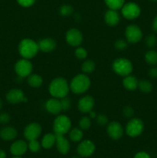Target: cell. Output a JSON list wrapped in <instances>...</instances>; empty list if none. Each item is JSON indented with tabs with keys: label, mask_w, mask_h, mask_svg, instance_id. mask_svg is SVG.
<instances>
[{
	"label": "cell",
	"mask_w": 157,
	"mask_h": 158,
	"mask_svg": "<svg viewBox=\"0 0 157 158\" xmlns=\"http://www.w3.org/2000/svg\"><path fill=\"white\" fill-rule=\"evenodd\" d=\"M60 102H61L62 110V111H68L71 107V100L68 97H65L63 98L60 99Z\"/></svg>",
	"instance_id": "cell-37"
},
{
	"label": "cell",
	"mask_w": 157,
	"mask_h": 158,
	"mask_svg": "<svg viewBox=\"0 0 157 158\" xmlns=\"http://www.w3.org/2000/svg\"><path fill=\"white\" fill-rule=\"evenodd\" d=\"M18 4L21 6L22 7L24 8H29L33 6L35 3V0H16Z\"/></svg>",
	"instance_id": "cell-39"
},
{
	"label": "cell",
	"mask_w": 157,
	"mask_h": 158,
	"mask_svg": "<svg viewBox=\"0 0 157 158\" xmlns=\"http://www.w3.org/2000/svg\"><path fill=\"white\" fill-rule=\"evenodd\" d=\"M72 128V121L70 118L65 114H58L53 121L52 129L56 135H65Z\"/></svg>",
	"instance_id": "cell-5"
},
{
	"label": "cell",
	"mask_w": 157,
	"mask_h": 158,
	"mask_svg": "<svg viewBox=\"0 0 157 158\" xmlns=\"http://www.w3.org/2000/svg\"><path fill=\"white\" fill-rule=\"evenodd\" d=\"M91 80L88 75L79 73L75 75L69 83L70 90L75 94H83L89 89Z\"/></svg>",
	"instance_id": "cell-3"
},
{
	"label": "cell",
	"mask_w": 157,
	"mask_h": 158,
	"mask_svg": "<svg viewBox=\"0 0 157 158\" xmlns=\"http://www.w3.org/2000/svg\"><path fill=\"white\" fill-rule=\"evenodd\" d=\"M75 56L78 60H86V57L88 56L87 50H86L85 48L82 47V46H78L76 47V49H75Z\"/></svg>",
	"instance_id": "cell-33"
},
{
	"label": "cell",
	"mask_w": 157,
	"mask_h": 158,
	"mask_svg": "<svg viewBox=\"0 0 157 158\" xmlns=\"http://www.w3.org/2000/svg\"><path fill=\"white\" fill-rule=\"evenodd\" d=\"M55 140H56V135L54 133L46 134L42 139V148L46 150L51 149L55 144Z\"/></svg>",
	"instance_id": "cell-23"
},
{
	"label": "cell",
	"mask_w": 157,
	"mask_h": 158,
	"mask_svg": "<svg viewBox=\"0 0 157 158\" xmlns=\"http://www.w3.org/2000/svg\"><path fill=\"white\" fill-rule=\"evenodd\" d=\"M18 51L22 58L31 60L37 55L39 49L37 42L32 39L26 38L20 41L18 46Z\"/></svg>",
	"instance_id": "cell-2"
},
{
	"label": "cell",
	"mask_w": 157,
	"mask_h": 158,
	"mask_svg": "<svg viewBox=\"0 0 157 158\" xmlns=\"http://www.w3.org/2000/svg\"><path fill=\"white\" fill-rule=\"evenodd\" d=\"M14 69H15V73L20 78H27L31 73H32L33 66L30 60L22 58L15 63Z\"/></svg>",
	"instance_id": "cell-7"
},
{
	"label": "cell",
	"mask_w": 157,
	"mask_h": 158,
	"mask_svg": "<svg viewBox=\"0 0 157 158\" xmlns=\"http://www.w3.org/2000/svg\"><path fill=\"white\" fill-rule=\"evenodd\" d=\"M42 128L41 125L36 122H32V123H29L25 127L23 134H24L25 138L28 141H29L32 140H38V138L42 134Z\"/></svg>",
	"instance_id": "cell-12"
},
{
	"label": "cell",
	"mask_w": 157,
	"mask_h": 158,
	"mask_svg": "<svg viewBox=\"0 0 157 158\" xmlns=\"http://www.w3.org/2000/svg\"><path fill=\"white\" fill-rule=\"evenodd\" d=\"M105 23L109 26H115L119 23L120 15L117 10L108 9L104 15Z\"/></svg>",
	"instance_id": "cell-20"
},
{
	"label": "cell",
	"mask_w": 157,
	"mask_h": 158,
	"mask_svg": "<svg viewBox=\"0 0 157 158\" xmlns=\"http://www.w3.org/2000/svg\"><path fill=\"white\" fill-rule=\"evenodd\" d=\"M92 119L90 118L88 116H84V117H82L79 120L78 122V126H79L80 129H82L83 131H87L90 128L91 125H92V121H91Z\"/></svg>",
	"instance_id": "cell-30"
},
{
	"label": "cell",
	"mask_w": 157,
	"mask_h": 158,
	"mask_svg": "<svg viewBox=\"0 0 157 158\" xmlns=\"http://www.w3.org/2000/svg\"><path fill=\"white\" fill-rule=\"evenodd\" d=\"M144 131V123L139 118H131L126 123L125 132L129 137H137L141 135Z\"/></svg>",
	"instance_id": "cell-6"
},
{
	"label": "cell",
	"mask_w": 157,
	"mask_h": 158,
	"mask_svg": "<svg viewBox=\"0 0 157 158\" xmlns=\"http://www.w3.org/2000/svg\"><path fill=\"white\" fill-rule=\"evenodd\" d=\"M151 1H152V2H157V0H151Z\"/></svg>",
	"instance_id": "cell-49"
},
{
	"label": "cell",
	"mask_w": 157,
	"mask_h": 158,
	"mask_svg": "<svg viewBox=\"0 0 157 158\" xmlns=\"http://www.w3.org/2000/svg\"><path fill=\"white\" fill-rule=\"evenodd\" d=\"M123 114L126 118H132L134 115V110L132 106H126L123 108Z\"/></svg>",
	"instance_id": "cell-38"
},
{
	"label": "cell",
	"mask_w": 157,
	"mask_h": 158,
	"mask_svg": "<svg viewBox=\"0 0 157 158\" xmlns=\"http://www.w3.org/2000/svg\"><path fill=\"white\" fill-rule=\"evenodd\" d=\"M41 143L38 140H29L28 143V149L32 153H38L41 150Z\"/></svg>",
	"instance_id": "cell-32"
},
{
	"label": "cell",
	"mask_w": 157,
	"mask_h": 158,
	"mask_svg": "<svg viewBox=\"0 0 157 158\" xmlns=\"http://www.w3.org/2000/svg\"><path fill=\"white\" fill-rule=\"evenodd\" d=\"M28 85L32 88H39L43 83V78L37 73H31L26 79Z\"/></svg>",
	"instance_id": "cell-24"
},
{
	"label": "cell",
	"mask_w": 157,
	"mask_h": 158,
	"mask_svg": "<svg viewBox=\"0 0 157 158\" xmlns=\"http://www.w3.org/2000/svg\"><path fill=\"white\" fill-rule=\"evenodd\" d=\"M133 158H151L149 154L148 153L145 152V151H139V152L136 153L134 156Z\"/></svg>",
	"instance_id": "cell-42"
},
{
	"label": "cell",
	"mask_w": 157,
	"mask_h": 158,
	"mask_svg": "<svg viewBox=\"0 0 157 158\" xmlns=\"http://www.w3.org/2000/svg\"><path fill=\"white\" fill-rule=\"evenodd\" d=\"M58 12H59V14L62 16L67 17L72 14V12H73V8H72V6H70L69 4H64L60 6Z\"/></svg>",
	"instance_id": "cell-31"
},
{
	"label": "cell",
	"mask_w": 157,
	"mask_h": 158,
	"mask_svg": "<svg viewBox=\"0 0 157 158\" xmlns=\"http://www.w3.org/2000/svg\"><path fill=\"white\" fill-rule=\"evenodd\" d=\"M145 43L149 48H153L157 44V37L155 34H149L145 39Z\"/></svg>",
	"instance_id": "cell-34"
},
{
	"label": "cell",
	"mask_w": 157,
	"mask_h": 158,
	"mask_svg": "<svg viewBox=\"0 0 157 158\" xmlns=\"http://www.w3.org/2000/svg\"><path fill=\"white\" fill-rule=\"evenodd\" d=\"M95 120H96V123L99 125H100V126H106V125H107L109 123L108 117L106 114H97L96 117H95Z\"/></svg>",
	"instance_id": "cell-36"
},
{
	"label": "cell",
	"mask_w": 157,
	"mask_h": 158,
	"mask_svg": "<svg viewBox=\"0 0 157 158\" xmlns=\"http://www.w3.org/2000/svg\"><path fill=\"white\" fill-rule=\"evenodd\" d=\"M69 137L71 141L75 143L80 142L83 138V131L79 127L71 128L69 131Z\"/></svg>",
	"instance_id": "cell-25"
},
{
	"label": "cell",
	"mask_w": 157,
	"mask_h": 158,
	"mask_svg": "<svg viewBox=\"0 0 157 158\" xmlns=\"http://www.w3.org/2000/svg\"><path fill=\"white\" fill-rule=\"evenodd\" d=\"M95 151V143L90 140H82L77 147V153L81 157H91Z\"/></svg>",
	"instance_id": "cell-13"
},
{
	"label": "cell",
	"mask_w": 157,
	"mask_h": 158,
	"mask_svg": "<svg viewBox=\"0 0 157 158\" xmlns=\"http://www.w3.org/2000/svg\"><path fill=\"white\" fill-rule=\"evenodd\" d=\"M139 81L135 77L132 75H128L123 80V85L126 89L129 91H134L138 88Z\"/></svg>",
	"instance_id": "cell-22"
},
{
	"label": "cell",
	"mask_w": 157,
	"mask_h": 158,
	"mask_svg": "<svg viewBox=\"0 0 157 158\" xmlns=\"http://www.w3.org/2000/svg\"><path fill=\"white\" fill-rule=\"evenodd\" d=\"M11 120V116L8 113H2L0 114V123L1 124H7Z\"/></svg>",
	"instance_id": "cell-40"
},
{
	"label": "cell",
	"mask_w": 157,
	"mask_h": 158,
	"mask_svg": "<svg viewBox=\"0 0 157 158\" xmlns=\"http://www.w3.org/2000/svg\"><path fill=\"white\" fill-rule=\"evenodd\" d=\"M18 135V131L14 127H5L0 131V137L6 141L15 140Z\"/></svg>",
	"instance_id": "cell-21"
},
{
	"label": "cell",
	"mask_w": 157,
	"mask_h": 158,
	"mask_svg": "<svg viewBox=\"0 0 157 158\" xmlns=\"http://www.w3.org/2000/svg\"><path fill=\"white\" fill-rule=\"evenodd\" d=\"M112 69L113 72L120 77H125L130 75L133 70L132 63L129 59L124 57H119L112 62Z\"/></svg>",
	"instance_id": "cell-4"
},
{
	"label": "cell",
	"mask_w": 157,
	"mask_h": 158,
	"mask_svg": "<svg viewBox=\"0 0 157 158\" xmlns=\"http://www.w3.org/2000/svg\"><path fill=\"white\" fill-rule=\"evenodd\" d=\"M114 46L117 50L123 51L125 49H127L128 47V42L126 40H122V39H119L114 43Z\"/></svg>",
	"instance_id": "cell-35"
},
{
	"label": "cell",
	"mask_w": 157,
	"mask_h": 158,
	"mask_svg": "<svg viewBox=\"0 0 157 158\" xmlns=\"http://www.w3.org/2000/svg\"><path fill=\"white\" fill-rule=\"evenodd\" d=\"M55 145L56 146L57 151L61 154H67L70 151V143L65 135H56Z\"/></svg>",
	"instance_id": "cell-19"
},
{
	"label": "cell",
	"mask_w": 157,
	"mask_h": 158,
	"mask_svg": "<svg viewBox=\"0 0 157 158\" xmlns=\"http://www.w3.org/2000/svg\"><path fill=\"white\" fill-rule=\"evenodd\" d=\"M89 117H90L91 119H95V117H96L97 116V114L95 113V111L93 110H92V111H90V112L89 113Z\"/></svg>",
	"instance_id": "cell-44"
},
{
	"label": "cell",
	"mask_w": 157,
	"mask_h": 158,
	"mask_svg": "<svg viewBox=\"0 0 157 158\" xmlns=\"http://www.w3.org/2000/svg\"><path fill=\"white\" fill-rule=\"evenodd\" d=\"M152 29L154 30V32H155L157 33V15H155L153 21H152Z\"/></svg>",
	"instance_id": "cell-43"
},
{
	"label": "cell",
	"mask_w": 157,
	"mask_h": 158,
	"mask_svg": "<svg viewBox=\"0 0 157 158\" xmlns=\"http://www.w3.org/2000/svg\"><path fill=\"white\" fill-rule=\"evenodd\" d=\"M69 90H70L69 83L63 77H56L49 83V94L55 98L62 99L65 97H67Z\"/></svg>",
	"instance_id": "cell-1"
},
{
	"label": "cell",
	"mask_w": 157,
	"mask_h": 158,
	"mask_svg": "<svg viewBox=\"0 0 157 158\" xmlns=\"http://www.w3.org/2000/svg\"><path fill=\"white\" fill-rule=\"evenodd\" d=\"M95 69V63L92 60H85L82 63L81 70L83 73L89 75L92 73Z\"/></svg>",
	"instance_id": "cell-26"
},
{
	"label": "cell",
	"mask_w": 157,
	"mask_h": 158,
	"mask_svg": "<svg viewBox=\"0 0 157 158\" xmlns=\"http://www.w3.org/2000/svg\"><path fill=\"white\" fill-rule=\"evenodd\" d=\"M45 108H46L47 112L52 114V115H58L62 111L60 99L55 98V97L49 99L46 102V103H45Z\"/></svg>",
	"instance_id": "cell-16"
},
{
	"label": "cell",
	"mask_w": 157,
	"mask_h": 158,
	"mask_svg": "<svg viewBox=\"0 0 157 158\" xmlns=\"http://www.w3.org/2000/svg\"><path fill=\"white\" fill-rule=\"evenodd\" d=\"M121 10L123 16L128 20L135 19L141 14V9L139 6L132 2L125 3Z\"/></svg>",
	"instance_id": "cell-9"
},
{
	"label": "cell",
	"mask_w": 157,
	"mask_h": 158,
	"mask_svg": "<svg viewBox=\"0 0 157 158\" xmlns=\"http://www.w3.org/2000/svg\"><path fill=\"white\" fill-rule=\"evenodd\" d=\"M12 158H22V157H18V156H15V157H12Z\"/></svg>",
	"instance_id": "cell-47"
},
{
	"label": "cell",
	"mask_w": 157,
	"mask_h": 158,
	"mask_svg": "<svg viewBox=\"0 0 157 158\" xmlns=\"http://www.w3.org/2000/svg\"><path fill=\"white\" fill-rule=\"evenodd\" d=\"M28 143L23 140H17L12 143L10 147V152L13 156L21 157L28 151Z\"/></svg>",
	"instance_id": "cell-17"
},
{
	"label": "cell",
	"mask_w": 157,
	"mask_h": 158,
	"mask_svg": "<svg viewBox=\"0 0 157 158\" xmlns=\"http://www.w3.org/2000/svg\"><path fill=\"white\" fill-rule=\"evenodd\" d=\"M138 88L142 93L144 94H149L152 91L153 89V86H152V83L147 80H142L139 81Z\"/></svg>",
	"instance_id": "cell-28"
},
{
	"label": "cell",
	"mask_w": 157,
	"mask_h": 158,
	"mask_svg": "<svg viewBox=\"0 0 157 158\" xmlns=\"http://www.w3.org/2000/svg\"><path fill=\"white\" fill-rule=\"evenodd\" d=\"M106 133L112 140H118L123 137L124 128L119 122L111 121L106 125Z\"/></svg>",
	"instance_id": "cell-11"
},
{
	"label": "cell",
	"mask_w": 157,
	"mask_h": 158,
	"mask_svg": "<svg viewBox=\"0 0 157 158\" xmlns=\"http://www.w3.org/2000/svg\"><path fill=\"white\" fill-rule=\"evenodd\" d=\"M106 6L109 9L119 10L121 9L125 4V0H104Z\"/></svg>",
	"instance_id": "cell-29"
},
{
	"label": "cell",
	"mask_w": 157,
	"mask_h": 158,
	"mask_svg": "<svg viewBox=\"0 0 157 158\" xmlns=\"http://www.w3.org/2000/svg\"><path fill=\"white\" fill-rule=\"evenodd\" d=\"M143 31L139 26L136 25H129L125 30V37L128 43L135 44L141 41L143 39Z\"/></svg>",
	"instance_id": "cell-8"
},
{
	"label": "cell",
	"mask_w": 157,
	"mask_h": 158,
	"mask_svg": "<svg viewBox=\"0 0 157 158\" xmlns=\"http://www.w3.org/2000/svg\"><path fill=\"white\" fill-rule=\"evenodd\" d=\"M2 100L0 99V110H2Z\"/></svg>",
	"instance_id": "cell-46"
},
{
	"label": "cell",
	"mask_w": 157,
	"mask_h": 158,
	"mask_svg": "<svg viewBox=\"0 0 157 158\" xmlns=\"http://www.w3.org/2000/svg\"><path fill=\"white\" fill-rule=\"evenodd\" d=\"M148 74L152 79L157 78V66H152L148 71Z\"/></svg>",
	"instance_id": "cell-41"
},
{
	"label": "cell",
	"mask_w": 157,
	"mask_h": 158,
	"mask_svg": "<svg viewBox=\"0 0 157 158\" xmlns=\"http://www.w3.org/2000/svg\"><path fill=\"white\" fill-rule=\"evenodd\" d=\"M66 42L72 47L80 46L83 41V35L77 28H71L66 32Z\"/></svg>",
	"instance_id": "cell-10"
},
{
	"label": "cell",
	"mask_w": 157,
	"mask_h": 158,
	"mask_svg": "<svg viewBox=\"0 0 157 158\" xmlns=\"http://www.w3.org/2000/svg\"><path fill=\"white\" fill-rule=\"evenodd\" d=\"M6 100L11 104H18L20 103H26L28 99L25 96L24 93L21 89L14 88L10 89L6 94Z\"/></svg>",
	"instance_id": "cell-14"
},
{
	"label": "cell",
	"mask_w": 157,
	"mask_h": 158,
	"mask_svg": "<svg viewBox=\"0 0 157 158\" xmlns=\"http://www.w3.org/2000/svg\"><path fill=\"white\" fill-rule=\"evenodd\" d=\"M37 43H38L39 51H42L43 52H51L55 50L56 48L55 40L52 38H49V37L42 39Z\"/></svg>",
	"instance_id": "cell-18"
},
{
	"label": "cell",
	"mask_w": 157,
	"mask_h": 158,
	"mask_svg": "<svg viewBox=\"0 0 157 158\" xmlns=\"http://www.w3.org/2000/svg\"><path fill=\"white\" fill-rule=\"evenodd\" d=\"M0 158H6V153L3 150H0Z\"/></svg>",
	"instance_id": "cell-45"
},
{
	"label": "cell",
	"mask_w": 157,
	"mask_h": 158,
	"mask_svg": "<svg viewBox=\"0 0 157 158\" xmlns=\"http://www.w3.org/2000/svg\"><path fill=\"white\" fill-rule=\"evenodd\" d=\"M145 61L151 66H155L157 64V51L150 49L145 53Z\"/></svg>",
	"instance_id": "cell-27"
},
{
	"label": "cell",
	"mask_w": 157,
	"mask_h": 158,
	"mask_svg": "<svg viewBox=\"0 0 157 158\" xmlns=\"http://www.w3.org/2000/svg\"><path fill=\"white\" fill-rule=\"evenodd\" d=\"M71 158H81V157H72Z\"/></svg>",
	"instance_id": "cell-48"
},
{
	"label": "cell",
	"mask_w": 157,
	"mask_h": 158,
	"mask_svg": "<svg viewBox=\"0 0 157 158\" xmlns=\"http://www.w3.org/2000/svg\"><path fill=\"white\" fill-rule=\"evenodd\" d=\"M94 106H95V100L92 96L89 95L82 97L78 100L77 104L78 110L83 114H89L93 110Z\"/></svg>",
	"instance_id": "cell-15"
}]
</instances>
